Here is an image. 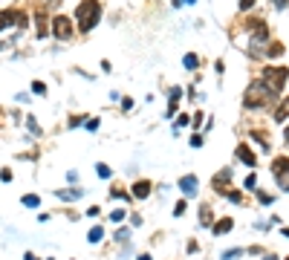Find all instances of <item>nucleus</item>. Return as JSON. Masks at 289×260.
Here are the masks:
<instances>
[{
    "label": "nucleus",
    "instance_id": "1",
    "mask_svg": "<svg viewBox=\"0 0 289 260\" xmlns=\"http://www.w3.org/2000/svg\"><path fill=\"white\" fill-rule=\"evenodd\" d=\"M75 20H78V29L81 32H90L102 20V3L99 0H81L75 6Z\"/></svg>",
    "mask_w": 289,
    "mask_h": 260
},
{
    "label": "nucleus",
    "instance_id": "2",
    "mask_svg": "<svg viewBox=\"0 0 289 260\" xmlns=\"http://www.w3.org/2000/svg\"><path fill=\"white\" fill-rule=\"evenodd\" d=\"M272 90L266 84H249V90L243 93V104L249 107V110H260V107H266V104L272 102Z\"/></svg>",
    "mask_w": 289,
    "mask_h": 260
},
{
    "label": "nucleus",
    "instance_id": "3",
    "mask_svg": "<svg viewBox=\"0 0 289 260\" xmlns=\"http://www.w3.org/2000/svg\"><path fill=\"white\" fill-rule=\"evenodd\" d=\"M263 81H266L269 90L278 96V93L287 87V81H289V69L287 67H266L263 69Z\"/></svg>",
    "mask_w": 289,
    "mask_h": 260
},
{
    "label": "nucleus",
    "instance_id": "4",
    "mask_svg": "<svg viewBox=\"0 0 289 260\" xmlns=\"http://www.w3.org/2000/svg\"><path fill=\"white\" fill-rule=\"evenodd\" d=\"M52 32L58 35L61 41H69V38H72V23H69V17L55 15V20H52Z\"/></svg>",
    "mask_w": 289,
    "mask_h": 260
},
{
    "label": "nucleus",
    "instance_id": "5",
    "mask_svg": "<svg viewBox=\"0 0 289 260\" xmlns=\"http://www.w3.org/2000/svg\"><path fill=\"white\" fill-rule=\"evenodd\" d=\"M272 173H275V179H278V182H284V179H287V176H289V156H278V159H275V162H272Z\"/></svg>",
    "mask_w": 289,
    "mask_h": 260
},
{
    "label": "nucleus",
    "instance_id": "6",
    "mask_svg": "<svg viewBox=\"0 0 289 260\" xmlns=\"http://www.w3.org/2000/svg\"><path fill=\"white\" fill-rule=\"evenodd\" d=\"M237 159L240 162H246V165H249V168H255V154H252V148H249V145H237Z\"/></svg>",
    "mask_w": 289,
    "mask_h": 260
},
{
    "label": "nucleus",
    "instance_id": "7",
    "mask_svg": "<svg viewBox=\"0 0 289 260\" xmlns=\"http://www.w3.org/2000/svg\"><path fill=\"white\" fill-rule=\"evenodd\" d=\"M179 188L185 191L188 197H194L197 188H200V182H197V176H182V179H179Z\"/></svg>",
    "mask_w": 289,
    "mask_h": 260
},
{
    "label": "nucleus",
    "instance_id": "8",
    "mask_svg": "<svg viewBox=\"0 0 289 260\" xmlns=\"http://www.w3.org/2000/svg\"><path fill=\"white\" fill-rule=\"evenodd\" d=\"M229 182H231V171H229V168H223V171L214 176V188L226 191V188H229Z\"/></svg>",
    "mask_w": 289,
    "mask_h": 260
},
{
    "label": "nucleus",
    "instance_id": "9",
    "mask_svg": "<svg viewBox=\"0 0 289 260\" xmlns=\"http://www.w3.org/2000/svg\"><path fill=\"white\" fill-rule=\"evenodd\" d=\"M148 194H151V182H148V179H139L136 185H133V197H136V200H145Z\"/></svg>",
    "mask_w": 289,
    "mask_h": 260
},
{
    "label": "nucleus",
    "instance_id": "10",
    "mask_svg": "<svg viewBox=\"0 0 289 260\" xmlns=\"http://www.w3.org/2000/svg\"><path fill=\"white\" fill-rule=\"evenodd\" d=\"M17 15H20V12H12V9H3V12H0V29H6L9 23H17Z\"/></svg>",
    "mask_w": 289,
    "mask_h": 260
},
{
    "label": "nucleus",
    "instance_id": "11",
    "mask_svg": "<svg viewBox=\"0 0 289 260\" xmlns=\"http://www.w3.org/2000/svg\"><path fill=\"white\" fill-rule=\"evenodd\" d=\"M58 194V200H67V203H72V200H78L84 191H78V188H64V191H55Z\"/></svg>",
    "mask_w": 289,
    "mask_h": 260
},
{
    "label": "nucleus",
    "instance_id": "12",
    "mask_svg": "<svg viewBox=\"0 0 289 260\" xmlns=\"http://www.w3.org/2000/svg\"><path fill=\"white\" fill-rule=\"evenodd\" d=\"M229 231H231V220L229 217H223V220L214 223V234H229Z\"/></svg>",
    "mask_w": 289,
    "mask_h": 260
},
{
    "label": "nucleus",
    "instance_id": "13",
    "mask_svg": "<svg viewBox=\"0 0 289 260\" xmlns=\"http://www.w3.org/2000/svg\"><path fill=\"white\" fill-rule=\"evenodd\" d=\"M102 237H104V228H102V225H96V228H90V234H87V240H90V243H99V240H102Z\"/></svg>",
    "mask_w": 289,
    "mask_h": 260
},
{
    "label": "nucleus",
    "instance_id": "14",
    "mask_svg": "<svg viewBox=\"0 0 289 260\" xmlns=\"http://www.w3.org/2000/svg\"><path fill=\"white\" fill-rule=\"evenodd\" d=\"M23 206L26 208H38L41 206V197H38V194H26V197H23Z\"/></svg>",
    "mask_w": 289,
    "mask_h": 260
},
{
    "label": "nucleus",
    "instance_id": "15",
    "mask_svg": "<svg viewBox=\"0 0 289 260\" xmlns=\"http://www.w3.org/2000/svg\"><path fill=\"white\" fill-rule=\"evenodd\" d=\"M252 136L260 142V148H263V151H269V136H266V133H260V130H252Z\"/></svg>",
    "mask_w": 289,
    "mask_h": 260
},
{
    "label": "nucleus",
    "instance_id": "16",
    "mask_svg": "<svg viewBox=\"0 0 289 260\" xmlns=\"http://www.w3.org/2000/svg\"><path fill=\"white\" fill-rule=\"evenodd\" d=\"M257 203H260V206H272L275 197L272 194H266V191H257Z\"/></svg>",
    "mask_w": 289,
    "mask_h": 260
},
{
    "label": "nucleus",
    "instance_id": "17",
    "mask_svg": "<svg viewBox=\"0 0 289 260\" xmlns=\"http://www.w3.org/2000/svg\"><path fill=\"white\" fill-rule=\"evenodd\" d=\"M197 67H200V58H197L194 52H188L185 55V69H197Z\"/></svg>",
    "mask_w": 289,
    "mask_h": 260
},
{
    "label": "nucleus",
    "instance_id": "18",
    "mask_svg": "<svg viewBox=\"0 0 289 260\" xmlns=\"http://www.w3.org/2000/svg\"><path fill=\"white\" fill-rule=\"evenodd\" d=\"M96 171H99V176H102V179H110V176H113V171H110L104 162H99V165H96Z\"/></svg>",
    "mask_w": 289,
    "mask_h": 260
},
{
    "label": "nucleus",
    "instance_id": "19",
    "mask_svg": "<svg viewBox=\"0 0 289 260\" xmlns=\"http://www.w3.org/2000/svg\"><path fill=\"white\" fill-rule=\"evenodd\" d=\"M200 220H203V225H211V208L208 206L200 208Z\"/></svg>",
    "mask_w": 289,
    "mask_h": 260
},
{
    "label": "nucleus",
    "instance_id": "20",
    "mask_svg": "<svg viewBox=\"0 0 289 260\" xmlns=\"http://www.w3.org/2000/svg\"><path fill=\"white\" fill-rule=\"evenodd\" d=\"M226 197H229L231 203H243V194H240V191H226Z\"/></svg>",
    "mask_w": 289,
    "mask_h": 260
},
{
    "label": "nucleus",
    "instance_id": "21",
    "mask_svg": "<svg viewBox=\"0 0 289 260\" xmlns=\"http://www.w3.org/2000/svg\"><path fill=\"white\" fill-rule=\"evenodd\" d=\"M240 255H243V249H231V252L223 255V260H234V258H240Z\"/></svg>",
    "mask_w": 289,
    "mask_h": 260
},
{
    "label": "nucleus",
    "instance_id": "22",
    "mask_svg": "<svg viewBox=\"0 0 289 260\" xmlns=\"http://www.w3.org/2000/svg\"><path fill=\"white\" fill-rule=\"evenodd\" d=\"M281 52H284V47H281V44H272V47H269V50H266V55H281Z\"/></svg>",
    "mask_w": 289,
    "mask_h": 260
},
{
    "label": "nucleus",
    "instance_id": "23",
    "mask_svg": "<svg viewBox=\"0 0 289 260\" xmlns=\"http://www.w3.org/2000/svg\"><path fill=\"white\" fill-rule=\"evenodd\" d=\"M32 93H38V96H44V93H47V87L41 84V81H35V84H32Z\"/></svg>",
    "mask_w": 289,
    "mask_h": 260
},
{
    "label": "nucleus",
    "instance_id": "24",
    "mask_svg": "<svg viewBox=\"0 0 289 260\" xmlns=\"http://www.w3.org/2000/svg\"><path fill=\"white\" fill-rule=\"evenodd\" d=\"M26 124H29V130H32L35 136H38V133H41V127H38V121H35V119H26Z\"/></svg>",
    "mask_w": 289,
    "mask_h": 260
},
{
    "label": "nucleus",
    "instance_id": "25",
    "mask_svg": "<svg viewBox=\"0 0 289 260\" xmlns=\"http://www.w3.org/2000/svg\"><path fill=\"white\" fill-rule=\"evenodd\" d=\"M87 130H90V133H96V130H99V119H90V121H87Z\"/></svg>",
    "mask_w": 289,
    "mask_h": 260
},
{
    "label": "nucleus",
    "instance_id": "26",
    "mask_svg": "<svg viewBox=\"0 0 289 260\" xmlns=\"http://www.w3.org/2000/svg\"><path fill=\"white\" fill-rule=\"evenodd\" d=\"M0 179H3V182H12V171H9V168H3V171H0Z\"/></svg>",
    "mask_w": 289,
    "mask_h": 260
},
{
    "label": "nucleus",
    "instance_id": "27",
    "mask_svg": "<svg viewBox=\"0 0 289 260\" xmlns=\"http://www.w3.org/2000/svg\"><path fill=\"white\" fill-rule=\"evenodd\" d=\"M246 188H257V176L252 173V176H246Z\"/></svg>",
    "mask_w": 289,
    "mask_h": 260
},
{
    "label": "nucleus",
    "instance_id": "28",
    "mask_svg": "<svg viewBox=\"0 0 289 260\" xmlns=\"http://www.w3.org/2000/svg\"><path fill=\"white\" fill-rule=\"evenodd\" d=\"M110 220H113V223H121V220H124V211H113Z\"/></svg>",
    "mask_w": 289,
    "mask_h": 260
},
{
    "label": "nucleus",
    "instance_id": "29",
    "mask_svg": "<svg viewBox=\"0 0 289 260\" xmlns=\"http://www.w3.org/2000/svg\"><path fill=\"white\" fill-rule=\"evenodd\" d=\"M255 6V0H240V12H246V9H252Z\"/></svg>",
    "mask_w": 289,
    "mask_h": 260
},
{
    "label": "nucleus",
    "instance_id": "30",
    "mask_svg": "<svg viewBox=\"0 0 289 260\" xmlns=\"http://www.w3.org/2000/svg\"><path fill=\"white\" fill-rule=\"evenodd\" d=\"M127 237H130V234H127V228H119V234H116V240H119V243H124V240H127Z\"/></svg>",
    "mask_w": 289,
    "mask_h": 260
},
{
    "label": "nucleus",
    "instance_id": "31",
    "mask_svg": "<svg viewBox=\"0 0 289 260\" xmlns=\"http://www.w3.org/2000/svg\"><path fill=\"white\" fill-rule=\"evenodd\" d=\"M203 145V136H191V148H200Z\"/></svg>",
    "mask_w": 289,
    "mask_h": 260
},
{
    "label": "nucleus",
    "instance_id": "32",
    "mask_svg": "<svg viewBox=\"0 0 289 260\" xmlns=\"http://www.w3.org/2000/svg\"><path fill=\"white\" fill-rule=\"evenodd\" d=\"M188 121H191V119H188V116H179V119H176V127H185Z\"/></svg>",
    "mask_w": 289,
    "mask_h": 260
},
{
    "label": "nucleus",
    "instance_id": "33",
    "mask_svg": "<svg viewBox=\"0 0 289 260\" xmlns=\"http://www.w3.org/2000/svg\"><path fill=\"white\" fill-rule=\"evenodd\" d=\"M275 6H278V9H287V6H289V0H275Z\"/></svg>",
    "mask_w": 289,
    "mask_h": 260
},
{
    "label": "nucleus",
    "instance_id": "34",
    "mask_svg": "<svg viewBox=\"0 0 289 260\" xmlns=\"http://www.w3.org/2000/svg\"><path fill=\"white\" fill-rule=\"evenodd\" d=\"M173 6H182V3H197V0H171Z\"/></svg>",
    "mask_w": 289,
    "mask_h": 260
},
{
    "label": "nucleus",
    "instance_id": "35",
    "mask_svg": "<svg viewBox=\"0 0 289 260\" xmlns=\"http://www.w3.org/2000/svg\"><path fill=\"white\" fill-rule=\"evenodd\" d=\"M281 188H284V191H289V179H284V182H281Z\"/></svg>",
    "mask_w": 289,
    "mask_h": 260
},
{
    "label": "nucleus",
    "instance_id": "36",
    "mask_svg": "<svg viewBox=\"0 0 289 260\" xmlns=\"http://www.w3.org/2000/svg\"><path fill=\"white\" fill-rule=\"evenodd\" d=\"M23 260H38V258H35L32 252H26V258H23Z\"/></svg>",
    "mask_w": 289,
    "mask_h": 260
},
{
    "label": "nucleus",
    "instance_id": "37",
    "mask_svg": "<svg viewBox=\"0 0 289 260\" xmlns=\"http://www.w3.org/2000/svg\"><path fill=\"white\" fill-rule=\"evenodd\" d=\"M139 260H153L151 255H139Z\"/></svg>",
    "mask_w": 289,
    "mask_h": 260
},
{
    "label": "nucleus",
    "instance_id": "38",
    "mask_svg": "<svg viewBox=\"0 0 289 260\" xmlns=\"http://www.w3.org/2000/svg\"><path fill=\"white\" fill-rule=\"evenodd\" d=\"M263 260H278V258H275V255H263Z\"/></svg>",
    "mask_w": 289,
    "mask_h": 260
},
{
    "label": "nucleus",
    "instance_id": "39",
    "mask_svg": "<svg viewBox=\"0 0 289 260\" xmlns=\"http://www.w3.org/2000/svg\"><path fill=\"white\" fill-rule=\"evenodd\" d=\"M284 136H287V142H289V127H287V130H284Z\"/></svg>",
    "mask_w": 289,
    "mask_h": 260
},
{
    "label": "nucleus",
    "instance_id": "40",
    "mask_svg": "<svg viewBox=\"0 0 289 260\" xmlns=\"http://www.w3.org/2000/svg\"><path fill=\"white\" fill-rule=\"evenodd\" d=\"M284 234H287V237H289V228H284Z\"/></svg>",
    "mask_w": 289,
    "mask_h": 260
},
{
    "label": "nucleus",
    "instance_id": "41",
    "mask_svg": "<svg viewBox=\"0 0 289 260\" xmlns=\"http://www.w3.org/2000/svg\"><path fill=\"white\" fill-rule=\"evenodd\" d=\"M287 260H289V258H287Z\"/></svg>",
    "mask_w": 289,
    "mask_h": 260
}]
</instances>
